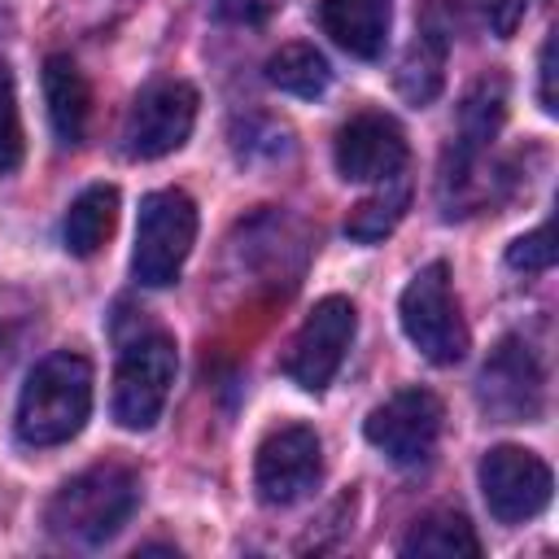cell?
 Instances as JSON below:
<instances>
[{
	"instance_id": "obj_9",
	"label": "cell",
	"mask_w": 559,
	"mask_h": 559,
	"mask_svg": "<svg viewBox=\"0 0 559 559\" xmlns=\"http://www.w3.org/2000/svg\"><path fill=\"white\" fill-rule=\"evenodd\" d=\"M441 424H445V406L437 393L428 389H402L393 393L389 402H380L362 432L367 441L397 467H415V463H428L437 441H441Z\"/></svg>"
},
{
	"instance_id": "obj_19",
	"label": "cell",
	"mask_w": 559,
	"mask_h": 559,
	"mask_svg": "<svg viewBox=\"0 0 559 559\" xmlns=\"http://www.w3.org/2000/svg\"><path fill=\"white\" fill-rule=\"evenodd\" d=\"M406 201H411L406 179H402V175L384 179V188H380V192H371L367 201H358V205L349 210V218H345V236H349V240H358V245H376V240H384V236L402 223Z\"/></svg>"
},
{
	"instance_id": "obj_4",
	"label": "cell",
	"mask_w": 559,
	"mask_h": 559,
	"mask_svg": "<svg viewBox=\"0 0 559 559\" xmlns=\"http://www.w3.org/2000/svg\"><path fill=\"white\" fill-rule=\"evenodd\" d=\"M197 245V205L183 188H157L140 201L131 275L144 288H170Z\"/></svg>"
},
{
	"instance_id": "obj_3",
	"label": "cell",
	"mask_w": 559,
	"mask_h": 559,
	"mask_svg": "<svg viewBox=\"0 0 559 559\" xmlns=\"http://www.w3.org/2000/svg\"><path fill=\"white\" fill-rule=\"evenodd\" d=\"M397 319H402L406 341L432 367H454L472 349V336H467L459 297L450 288V266L445 262H428L411 275V284L402 288V301H397Z\"/></svg>"
},
{
	"instance_id": "obj_1",
	"label": "cell",
	"mask_w": 559,
	"mask_h": 559,
	"mask_svg": "<svg viewBox=\"0 0 559 559\" xmlns=\"http://www.w3.org/2000/svg\"><path fill=\"white\" fill-rule=\"evenodd\" d=\"M92 415V362L83 354H48L22 384L17 397V441L48 450V445H66L70 437L83 432Z\"/></svg>"
},
{
	"instance_id": "obj_20",
	"label": "cell",
	"mask_w": 559,
	"mask_h": 559,
	"mask_svg": "<svg viewBox=\"0 0 559 559\" xmlns=\"http://www.w3.org/2000/svg\"><path fill=\"white\" fill-rule=\"evenodd\" d=\"M26 140H22V114H17V83L9 61H0V175H13L22 166Z\"/></svg>"
},
{
	"instance_id": "obj_11",
	"label": "cell",
	"mask_w": 559,
	"mask_h": 559,
	"mask_svg": "<svg viewBox=\"0 0 559 559\" xmlns=\"http://www.w3.org/2000/svg\"><path fill=\"white\" fill-rule=\"evenodd\" d=\"M476 397H480V411L493 415L498 424H533L546 406V376L537 354L520 336L498 341V349L480 367Z\"/></svg>"
},
{
	"instance_id": "obj_8",
	"label": "cell",
	"mask_w": 559,
	"mask_h": 559,
	"mask_svg": "<svg viewBox=\"0 0 559 559\" xmlns=\"http://www.w3.org/2000/svg\"><path fill=\"white\" fill-rule=\"evenodd\" d=\"M197 87L179 83V79H166V83H153L135 96V105L127 109V122H122V153L131 162H153V157H166L175 148L188 144L192 135V122H197Z\"/></svg>"
},
{
	"instance_id": "obj_16",
	"label": "cell",
	"mask_w": 559,
	"mask_h": 559,
	"mask_svg": "<svg viewBox=\"0 0 559 559\" xmlns=\"http://www.w3.org/2000/svg\"><path fill=\"white\" fill-rule=\"evenodd\" d=\"M402 555H428V559H476L480 542L467 524V515L459 511H432L424 520H415V528L402 537L397 546Z\"/></svg>"
},
{
	"instance_id": "obj_17",
	"label": "cell",
	"mask_w": 559,
	"mask_h": 559,
	"mask_svg": "<svg viewBox=\"0 0 559 559\" xmlns=\"http://www.w3.org/2000/svg\"><path fill=\"white\" fill-rule=\"evenodd\" d=\"M441 70H445V35L424 26V31H415V39L406 44V52L397 61V92L411 105H428L441 92V79H445Z\"/></svg>"
},
{
	"instance_id": "obj_6",
	"label": "cell",
	"mask_w": 559,
	"mask_h": 559,
	"mask_svg": "<svg viewBox=\"0 0 559 559\" xmlns=\"http://www.w3.org/2000/svg\"><path fill=\"white\" fill-rule=\"evenodd\" d=\"M476 476H480V498H485V507L498 524L537 520L550 507V493H555V476H550L546 459L524 450V445L485 450Z\"/></svg>"
},
{
	"instance_id": "obj_14",
	"label": "cell",
	"mask_w": 559,
	"mask_h": 559,
	"mask_svg": "<svg viewBox=\"0 0 559 559\" xmlns=\"http://www.w3.org/2000/svg\"><path fill=\"white\" fill-rule=\"evenodd\" d=\"M44 100H48L52 135H57L66 148L83 144L87 118H92V87H87L83 70H79L66 52H52V57L44 61Z\"/></svg>"
},
{
	"instance_id": "obj_15",
	"label": "cell",
	"mask_w": 559,
	"mask_h": 559,
	"mask_svg": "<svg viewBox=\"0 0 559 559\" xmlns=\"http://www.w3.org/2000/svg\"><path fill=\"white\" fill-rule=\"evenodd\" d=\"M114 223H118V188L114 183H92L83 188L66 218H61V245L66 253L74 258H92L105 249V240L114 236Z\"/></svg>"
},
{
	"instance_id": "obj_7",
	"label": "cell",
	"mask_w": 559,
	"mask_h": 559,
	"mask_svg": "<svg viewBox=\"0 0 559 559\" xmlns=\"http://www.w3.org/2000/svg\"><path fill=\"white\" fill-rule=\"evenodd\" d=\"M358 332V310L349 297H323L314 301V310L306 314V323L297 328L288 358H284V376L306 389V393H323L332 384V376L345 362V349L354 345Z\"/></svg>"
},
{
	"instance_id": "obj_12",
	"label": "cell",
	"mask_w": 559,
	"mask_h": 559,
	"mask_svg": "<svg viewBox=\"0 0 559 559\" xmlns=\"http://www.w3.org/2000/svg\"><path fill=\"white\" fill-rule=\"evenodd\" d=\"M336 175L349 179V183H384L393 175L406 170V131L397 127V118L389 114H354L341 131H336Z\"/></svg>"
},
{
	"instance_id": "obj_22",
	"label": "cell",
	"mask_w": 559,
	"mask_h": 559,
	"mask_svg": "<svg viewBox=\"0 0 559 559\" xmlns=\"http://www.w3.org/2000/svg\"><path fill=\"white\" fill-rule=\"evenodd\" d=\"M537 100L546 114H555V35H546L542 44V57H537Z\"/></svg>"
},
{
	"instance_id": "obj_13",
	"label": "cell",
	"mask_w": 559,
	"mask_h": 559,
	"mask_svg": "<svg viewBox=\"0 0 559 559\" xmlns=\"http://www.w3.org/2000/svg\"><path fill=\"white\" fill-rule=\"evenodd\" d=\"M319 22L336 48L358 61H376L389 44L393 0H319Z\"/></svg>"
},
{
	"instance_id": "obj_10",
	"label": "cell",
	"mask_w": 559,
	"mask_h": 559,
	"mask_svg": "<svg viewBox=\"0 0 559 559\" xmlns=\"http://www.w3.org/2000/svg\"><path fill=\"white\" fill-rule=\"evenodd\" d=\"M323 480V445L306 424H284L262 437L253 459V485L266 507H293Z\"/></svg>"
},
{
	"instance_id": "obj_23",
	"label": "cell",
	"mask_w": 559,
	"mask_h": 559,
	"mask_svg": "<svg viewBox=\"0 0 559 559\" xmlns=\"http://www.w3.org/2000/svg\"><path fill=\"white\" fill-rule=\"evenodd\" d=\"M485 13H489V26L498 35H511V26L520 22L524 13V0H485Z\"/></svg>"
},
{
	"instance_id": "obj_5",
	"label": "cell",
	"mask_w": 559,
	"mask_h": 559,
	"mask_svg": "<svg viewBox=\"0 0 559 559\" xmlns=\"http://www.w3.org/2000/svg\"><path fill=\"white\" fill-rule=\"evenodd\" d=\"M175 367H179V354H175V341L166 332L135 336L122 349L118 371H114V419H118V428L148 432L162 419L170 384H175Z\"/></svg>"
},
{
	"instance_id": "obj_18",
	"label": "cell",
	"mask_w": 559,
	"mask_h": 559,
	"mask_svg": "<svg viewBox=\"0 0 559 559\" xmlns=\"http://www.w3.org/2000/svg\"><path fill=\"white\" fill-rule=\"evenodd\" d=\"M266 83L280 87V92H288V96L314 100V96L328 92L332 70H328V61H323L319 48H310V44H284L280 52L266 57Z\"/></svg>"
},
{
	"instance_id": "obj_21",
	"label": "cell",
	"mask_w": 559,
	"mask_h": 559,
	"mask_svg": "<svg viewBox=\"0 0 559 559\" xmlns=\"http://www.w3.org/2000/svg\"><path fill=\"white\" fill-rule=\"evenodd\" d=\"M507 266L511 271H524V275H537V271H550L555 266V227L542 223L537 231H524L507 245Z\"/></svg>"
},
{
	"instance_id": "obj_2",
	"label": "cell",
	"mask_w": 559,
	"mask_h": 559,
	"mask_svg": "<svg viewBox=\"0 0 559 559\" xmlns=\"http://www.w3.org/2000/svg\"><path fill=\"white\" fill-rule=\"evenodd\" d=\"M140 507V476L127 463H96L70 476L48 502L52 537L70 546H105Z\"/></svg>"
}]
</instances>
